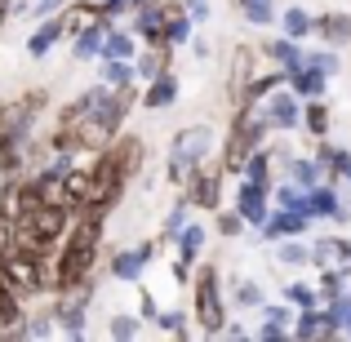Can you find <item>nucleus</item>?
<instances>
[{
    "mask_svg": "<svg viewBox=\"0 0 351 342\" xmlns=\"http://www.w3.org/2000/svg\"><path fill=\"white\" fill-rule=\"evenodd\" d=\"M191 316H196L200 334L218 338L227 325V298H223V276L214 262H200L191 271Z\"/></svg>",
    "mask_w": 351,
    "mask_h": 342,
    "instance_id": "f257e3e1",
    "label": "nucleus"
},
{
    "mask_svg": "<svg viewBox=\"0 0 351 342\" xmlns=\"http://www.w3.org/2000/svg\"><path fill=\"white\" fill-rule=\"evenodd\" d=\"M0 271H5V280L18 289V298H40V293H53V262L40 254H32V249L14 245L5 258H0Z\"/></svg>",
    "mask_w": 351,
    "mask_h": 342,
    "instance_id": "f03ea898",
    "label": "nucleus"
},
{
    "mask_svg": "<svg viewBox=\"0 0 351 342\" xmlns=\"http://www.w3.org/2000/svg\"><path fill=\"white\" fill-rule=\"evenodd\" d=\"M45 107H49L45 89H27L23 98L0 107V147H27V138H32L36 120L45 116Z\"/></svg>",
    "mask_w": 351,
    "mask_h": 342,
    "instance_id": "7ed1b4c3",
    "label": "nucleus"
},
{
    "mask_svg": "<svg viewBox=\"0 0 351 342\" xmlns=\"http://www.w3.org/2000/svg\"><path fill=\"white\" fill-rule=\"evenodd\" d=\"M209 147H214V129L209 125H187L173 134V147H169V160H165V173H169V182H187V173L196 169V164H205Z\"/></svg>",
    "mask_w": 351,
    "mask_h": 342,
    "instance_id": "20e7f679",
    "label": "nucleus"
},
{
    "mask_svg": "<svg viewBox=\"0 0 351 342\" xmlns=\"http://www.w3.org/2000/svg\"><path fill=\"white\" fill-rule=\"evenodd\" d=\"M98 164H103L107 173H116V178L129 187V182L143 173V164H147V143L138 134H116L112 143L98 151Z\"/></svg>",
    "mask_w": 351,
    "mask_h": 342,
    "instance_id": "39448f33",
    "label": "nucleus"
},
{
    "mask_svg": "<svg viewBox=\"0 0 351 342\" xmlns=\"http://www.w3.org/2000/svg\"><path fill=\"white\" fill-rule=\"evenodd\" d=\"M89 298H94V276L80 280V284H71V289H62L58 302H53V311H49L53 325H58L62 334L80 338V334H85V307H89Z\"/></svg>",
    "mask_w": 351,
    "mask_h": 342,
    "instance_id": "423d86ee",
    "label": "nucleus"
},
{
    "mask_svg": "<svg viewBox=\"0 0 351 342\" xmlns=\"http://www.w3.org/2000/svg\"><path fill=\"white\" fill-rule=\"evenodd\" d=\"M182 200L191 209H223V164H196L182 182Z\"/></svg>",
    "mask_w": 351,
    "mask_h": 342,
    "instance_id": "0eeeda50",
    "label": "nucleus"
},
{
    "mask_svg": "<svg viewBox=\"0 0 351 342\" xmlns=\"http://www.w3.org/2000/svg\"><path fill=\"white\" fill-rule=\"evenodd\" d=\"M263 116H267V125H271V134H289V129L302 125V98L293 94L289 85H280L263 98Z\"/></svg>",
    "mask_w": 351,
    "mask_h": 342,
    "instance_id": "6e6552de",
    "label": "nucleus"
},
{
    "mask_svg": "<svg viewBox=\"0 0 351 342\" xmlns=\"http://www.w3.org/2000/svg\"><path fill=\"white\" fill-rule=\"evenodd\" d=\"M236 214L245 218L249 227H263V223H267V214H271V187L240 178V187H236Z\"/></svg>",
    "mask_w": 351,
    "mask_h": 342,
    "instance_id": "1a4fd4ad",
    "label": "nucleus"
},
{
    "mask_svg": "<svg viewBox=\"0 0 351 342\" xmlns=\"http://www.w3.org/2000/svg\"><path fill=\"white\" fill-rule=\"evenodd\" d=\"M307 227H311V218L302 214V209H271V214H267V223L258 227L263 231V240L267 245H276V240H289V236H307Z\"/></svg>",
    "mask_w": 351,
    "mask_h": 342,
    "instance_id": "9d476101",
    "label": "nucleus"
},
{
    "mask_svg": "<svg viewBox=\"0 0 351 342\" xmlns=\"http://www.w3.org/2000/svg\"><path fill=\"white\" fill-rule=\"evenodd\" d=\"M58 23H62V36H80V32H94V27H107L112 18H107L103 0H76V5H67V14Z\"/></svg>",
    "mask_w": 351,
    "mask_h": 342,
    "instance_id": "9b49d317",
    "label": "nucleus"
},
{
    "mask_svg": "<svg viewBox=\"0 0 351 342\" xmlns=\"http://www.w3.org/2000/svg\"><path fill=\"white\" fill-rule=\"evenodd\" d=\"M258 49L254 45H236V53H232V80H227V98H232V107L245 103V89H249V80L258 76Z\"/></svg>",
    "mask_w": 351,
    "mask_h": 342,
    "instance_id": "f8f14e48",
    "label": "nucleus"
},
{
    "mask_svg": "<svg viewBox=\"0 0 351 342\" xmlns=\"http://www.w3.org/2000/svg\"><path fill=\"white\" fill-rule=\"evenodd\" d=\"M307 214L325 218V223H347V205H343V196H338V187L329 178L307 191Z\"/></svg>",
    "mask_w": 351,
    "mask_h": 342,
    "instance_id": "ddd939ff",
    "label": "nucleus"
},
{
    "mask_svg": "<svg viewBox=\"0 0 351 342\" xmlns=\"http://www.w3.org/2000/svg\"><path fill=\"white\" fill-rule=\"evenodd\" d=\"M152 258H156V240H143V245H134V249H120V254H112V280L134 284Z\"/></svg>",
    "mask_w": 351,
    "mask_h": 342,
    "instance_id": "4468645a",
    "label": "nucleus"
},
{
    "mask_svg": "<svg viewBox=\"0 0 351 342\" xmlns=\"http://www.w3.org/2000/svg\"><path fill=\"white\" fill-rule=\"evenodd\" d=\"M134 32L147 45H165V0H147L134 9Z\"/></svg>",
    "mask_w": 351,
    "mask_h": 342,
    "instance_id": "2eb2a0df",
    "label": "nucleus"
},
{
    "mask_svg": "<svg viewBox=\"0 0 351 342\" xmlns=\"http://www.w3.org/2000/svg\"><path fill=\"white\" fill-rule=\"evenodd\" d=\"M293 311H298V307H289V302H267V307H263V325H258V338H263V342H280V338H289V329H293Z\"/></svg>",
    "mask_w": 351,
    "mask_h": 342,
    "instance_id": "dca6fc26",
    "label": "nucleus"
},
{
    "mask_svg": "<svg viewBox=\"0 0 351 342\" xmlns=\"http://www.w3.org/2000/svg\"><path fill=\"white\" fill-rule=\"evenodd\" d=\"M316 160H320V169H325V178L329 182H351V151L347 147H334L329 138H316Z\"/></svg>",
    "mask_w": 351,
    "mask_h": 342,
    "instance_id": "f3484780",
    "label": "nucleus"
},
{
    "mask_svg": "<svg viewBox=\"0 0 351 342\" xmlns=\"http://www.w3.org/2000/svg\"><path fill=\"white\" fill-rule=\"evenodd\" d=\"M191 32H196V18L182 9V0H165V45H187Z\"/></svg>",
    "mask_w": 351,
    "mask_h": 342,
    "instance_id": "a211bd4d",
    "label": "nucleus"
},
{
    "mask_svg": "<svg viewBox=\"0 0 351 342\" xmlns=\"http://www.w3.org/2000/svg\"><path fill=\"white\" fill-rule=\"evenodd\" d=\"M285 85L293 89V94L307 103V98H325V89H329V76H320L316 67H307V62H298L293 71H285Z\"/></svg>",
    "mask_w": 351,
    "mask_h": 342,
    "instance_id": "6ab92c4d",
    "label": "nucleus"
},
{
    "mask_svg": "<svg viewBox=\"0 0 351 342\" xmlns=\"http://www.w3.org/2000/svg\"><path fill=\"white\" fill-rule=\"evenodd\" d=\"M169 58H173V45H147V53H134V80H156L169 71Z\"/></svg>",
    "mask_w": 351,
    "mask_h": 342,
    "instance_id": "aec40b11",
    "label": "nucleus"
},
{
    "mask_svg": "<svg viewBox=\"0 0 351 342\" xmlns=\"http://www.w3.org/2000/svg\"><path fill=\"white\" fill-rule=\"evenodd\" d=\"M316 36L325 45H334V49H343L351 45V14L343 9H329V14H316Z\"/></svg>",
    "mask_w": 351,
    "mask_h": 342,
    "instance_id": "412c9836",
    "label": "nucleus"
},
{
    "mask_svg": "<svg viewBox=\"0 0 351 342\" xmlns=\"http://www.w3.org/2000/svg\"><path fill=\"white\" fill-rule=\"evenodd\" d=\"M258 53H263L267 62H276L280 71H293L302 62V40H289V36H276V40H263L258 45Z\"/></svg>",
    "mask_w": 351,
    "mask_h": 342,
    "instance_id": "4be33fe9",
    "label": "nucleus"
},
{
    "mask_svg": "<svg viewBox=\"0 0 351 342\" xmlns=\"http://www.w3.org/2000/svg\"><path fill=\"white\" fill-rule=\"evenodd\" d=\"M173 103H178V76H173V71L147 80V89H143V107L147 112H165V107H173Z\"/></svg>",
    "mask_w": 351,
    "mask_h": 342,
    "instance_id": "5701e85b",
    "label": "nucleus"
},
{
    "mask_svg": "<svg viewBox=\"0 0 351 342\" xmlns=\"http://www.w3.org/2000/svg\"><path fill=\"white\" fill-rule=\"evenodd\" d=\"M23 320H27L23 298H18V289L5 280V271H0V338H5L14 325H23Z\"/></svg>",
    "mask_w": 351,
    "mask_h": 342,
    "instance_id": "b1692460",
    "label": "nucleus"
},
{
    "mask_svg": "<svg viewBox=\"0 0 351 342\" xmlns=\"http://www.w3.org/2000/svg\"><path fill=\"white\" fill-rule=\"evenodd\" d=\"M276 23H280V32L289 36V40H307V36H316V14H307L302 5H289Z\"/></svg>",
    "mask_w": 351,
    "mask_h": 342,
    "instance_id": "393cba45",
    "label": "nucleus"
},
{
    "mask_svg": "<svg viewBox=\"0 0 351 342\" xmlns=\"http://www.w3.org/2000/svg\"><path fill=\"white\" fill-rule=\"evenodd\" d=\"M302 125H307V134H311V138H329L334 112H329L325 98H307V103H302Z\"/></svg>",
    "mask_w": 351,
    "mask_h": 342,
    "instance_id": "a878e982",
    "label": "nucleus"
},
{
    "mask_svg": "<svg viewBox=\"0 0 351 342\" xmlns=\"http://www.w3.org/2000/svg\"><path fill=\"white\" fill-rule=\"evenodd\" d=\"M173 249H178V262L191 267L200 258V249H205V227H200V223H187L178 236H173Z\"/></svg>",
    "mask_w": 351,
    "mask_h": 342,
    "instance_id": "bb28decb",
    "label": "nucleus"
},
{
    "mask_svg": "<svg viewBox=\"0 0 351 342\" xmlns=\"http://www.w3.org/2000/svg\"><path fill=\"white\" fill-rule=\"evenodd\" d=\"M58 40H62V23H58V18H49V23H40L32 36H27V53H32V58H45Z\"/></svg>",
    "mask_w": 351,
    "mask_h": 342,
    "instance_id": "cd10ccee",
    "label": "nucleus"
},
{
    "mask_svg": "<svg viewBox=\"0 0 351 342\" xmlns=\"http://www.w3.org/2000/svg\"><path fill=\"white\" fill-rule=\"evenodd\" d=\"M289 182H298L302 191H311L316 182H325V169H320L316 156H311V160H307V156H293V160H289Z\"/></svg>",
    "mask_w": 351,
    "mask_h": 342,
    "instance_id": "c85d7f7f",
    "label": "nucleus"
},
{
    "mask_svg": "<svg viewBox=\"0 0 351 342\" xmlns=\"http://www.w3.org/2000/svg\"><path fill=\"white\" fill-rule=\"evenodd\" d=\"M134 53H138V45H134L129 32H116V27L103 32V53H98V58H129L134 62Z\"/></svg>",
    "mask_w": 351,
    "mask_h": 342,
    "instance_id": "c756f323",
    "label": "nucleus"
},
{
    "mask_svg": "<svg viewBox=\"0 0 351 342\" xmlns=\"http://www.w3.org/2000/svg\"><path fill=\"white\" fill-rule=\"evenodd\" d=\"M107 27H112V23H107ZM107 27H94V32L71 36V58H76V62L98 58V53H103V32H107Z\"/></svg>",
    "mask_w": 351,
    "mask_h": 342,
    "instance_id": "7c9ffc66",
    "label": "nucleus"
},
{
    "mask_svg": "<svg viewBox=\"0 0 351 342\" xmlns=\"http://www.w3.org/2000/svg\"><path fill=\"white\" fill-rule=\"evenodd\" d=\"M302 62L316 67L320 76H338V71H343V53H338L334 45H325V49H302Z\"/></svg>",
    "mask_w": 351,
    "mask_h": 342,
    "instance_id": "2f4dec72",
    "label": "nucleus"
},
{
    "mask_svg": "<svg viewBox=\"0 0 351 342\" xmlns=\"http://www.w3.org/2000/svg\"><path fill=\"white\" fill-rule=\"evenodd\" d=\"M98 80H103L107 89H120L134 80V62L129 58H103V67H98Z\"/></svg>",
    "mask_w": 351,
    "mask_h": 342,
    "instance_id": "473e14b6",
    "label": "nucleus"
},
{
    "mask_svg": "<svg viewBox=\"0 0 351 342\" xmlns=\"http://www.w3.org/2000/svg\"><path fill=\"white\" fill-rule=\"evenodd\" d=\"M240 178H249V182H263V187H271V151H267V147H258V151L245 160Z\"/></svg>",
    "mask_w": 351,
    "mask_h": 342,
    "instance_id": "72a5a7b5",
    "label": "nucleus"
},
{
    "mask_svg": "<svg viewBox=\"0 0 351 342\" xmlns=\"http://www.w3.org/2000/svg\"><path fill=\"white\" fill-rule=\"evenodd\" d=\"M236 9H240V14H245L254 27H271L276 18H280V14H276V0H236Z\"/></svg>",
    "mask_w": 351,
    "mask_h": 342,
    "instance_id": "f704fd0d",
    "label": "nucleus"
},
{
    "mask_svg": "<svg viewBox=\"0 0 351 342\" xmlns=\"http://www.w3.org/2000/svg\"><path fill=\"white\" fill-rule=\"evenodd\" d=\"M285 85V71L276 67V71H263V76H254L249 80V89H245V103H263L271 89H280Z\"/></svg>",
    "mask_w": 351,
    "mask_h": 342,
    "instance_id": "c9c22d12",
    "label": "nucleus"
},
{
    "mask_svg": "<svg viewBox=\"0 0 351 342\" xmlns=\"http://www.w3.org/2000/svg\"><path fill=\"white\" fill-rule=\"evenodd\" d=\"M276 258H280V262H289V267H307L311 262V245H298V236L276 240Z\"/></svg>",
    "mask_w": 351,
    "mask_h": 342,
    "instance_id": "e433bc0d",
    "label": "nucleus"
},
{
    "mask_svg": "<svg viewBox=\"0 0 351 342\" xmlns=\"http://www.w3.org/2000/svg\"><path fill=\"white\" fill-rule=\"evenodd\" d=\"M191 223V205H187V200H178V205H173L169 209V214H165V227H160V240H165V245H173V236H178V231L182 227H187Z\"/></svg>",
    "mask_w": 351,
    "mask_h": 342,
    "instance_id": "4c0bfd02",
    "label": "nucleus"
},
{
    "mask_svg": "<svg viewBox=\"0 0 351 342\" xmlns=\"http://www.w3.org/2000/svg\"><path fill=\"white\" fill-rule=\"evenodd\" d=\"M271 200H276V209H302V214H307V191H302L298 182H285V187H276ZM307 218H311V214H307Z\"/></svg>",
    "mask_w": 351,
    "mask_h": 342,
    "instance_id": "58836bf2",
    "label": "nucleus"
},
{
    "mask_svg": "<svg viewBox=\"0 0 351 342\" xmlns=\"http://www.w3.org/2000/svg\"><path fill=\"white\" fill-rule=\"evenodd\" d=\"M285 302H289V307H316V302H320V293H316V284L289 280V284H285Z\"/></svg>",
    "mask_w": 351,
    "mask_h": 342,
    "instance_id": "ea45409f",
    "label": "nucleus"
},
{
    "mask_svg": "<svg viewBox=\"0 0 351 342\" xmlns=\"http://www.w3.org/2000/svg\"><path fill=\"white\" fill-rule=\"evenodd\" d=\"M245 218L236 214V209H218V236H227V240H236V236H245Z\"/></svg>",
    "mask_w": 351,
    "mask_h": 342,
    "instance_id": "a19ab883",
    "label": "nucleus"
},
{
    "mask_svg": "<svg viewBox=\"0 0 351 342\" xmlns=\"http://www.w3.org/2000/svg\"><path fill=\"white\" fill-rule=\"evenodd\" d=\"M329 311H334V320H338V329H343V338H351V289L343 293V298H334V302H325Z\"/></svg>",
    "mask_w": 351,
    "mask_h": 342,
    "instance_id": "79ce46f5",
    "label": "nucleus"
},
{
    "mask_svg": "<svg viewBox=\"0 0 351 342\" xmlns=\"http://www.w3.org/2000/svg\"><path fill=\"white\" fill-rule=\"evenodd\" d=\"M156 325H160L165 334H178V338H187V316H182V311H160V316H156Z\"/></svg>",
    "mask_w": 351,
    "mask_h": 342,
    "instance_id": "37998d69",
    "label": "nucleus"
},
{
    "mask_svg": "<svg viewBox=\"0 0 351 342\" xmlns=\"http://www.w3.org/2000/svg\"><path fill=\"white\" fill-rule=\"evenodd\" d=\"M236 307H263V289L254 280H240L236 284Z\"/></svg>",
    "mask_w": 351,
    "mask_h": 342,
    "instance_id": "c03bdc74",
    "label": "nucleus"
},
{
    "mask_svg": "<svg viewBox=\"0 0 351 342\" xmlns=\"http://www.w3.org/2000/svg\"><path fill=\"white\" fill-rule=\"evenodd\" d=\"M329 262H334V245H329V236H320L311 245V267H329Z\"/></svg>",
    "mask_w": 351,
    "mask_h": 342,
    "instance_id": "a18cd8bd",
    "label": "nucleus"
},
{
    "mask_svg": "<svg viewBox=\"0 0 351 342\" xmlns=\"http://www.w3.org/2000/svg\"><path fill=\"white\" fill-rule=\"evenodd\" d=\"M112 338H138V320L116 316V320H112Z\"/></svg>",
    "mask_w": 351,
    "mask_h": 342,
    "instance_id": "49530a36",
    "label": "nucleus"
},
{
    "mask_svg": "<svg viewBox=\"0 0 351 342\" xmlns=\"http://www.w3.org/2000/svg\"><path fill=\"white\" fill-rule=\"evenodd\" d=\"M329 245H334V262L351 267V240L347 236H329Z\"/></svg>",
    "mask_w": 351,
    "mask_h": 342,
    "instance_id": "de8ad7c7",
    "label": "nucleus"
},
{
    "mask_svg": "<svg viewBox=\"0 0 351 342\" xmlns=\"http://www.w3.org/2000/svg\"><path fill=\"white\" fill-rule=\"evenodd\" d=\"M156 316H160V307H156L152 293H143V302H138V320H147V325H156Z\"/></svg>",
    "mask_w": 351,
    "mask_h": 342,
    "instance_id": "09e8293b",
    "label": "nucleus"
},
{
    "mask_svg": "<svg viewBox=\"0 0 351 342\" xmlns=\"http://www.w3.org/2000/svg\"><path fill=\"white\" fill-rule=\"evenodd\" d=\"M182 9H187L196 23H205V18H209V0H182Z\"/></svg>",
    "mask_w": 351,
    "mask_h": 342,
    "instance_id": "8fccbe9b",
    "label": "nucleus"
},
{
    "mask_svg": "<svg viewBox=\"0 0 351 342\" xmlns=\"http://www.w3.org/2000/svg\"><path fill=\"white\" fill-rule=\"evenodd\" d=\"M138 5H147V0H129V9H138Z\"/></svg>",
    "mask_w": 351,
    "mask_h": 342,
    "instance_id": "3c124183",
    "label": "nucleus"
},
{
    "mask_svg": "<svg viewBox=\"0 0 351 342\" xmlns=\"http://www.w3.org/2000/svg\"><path fill=\"white\" fill-rule=\"evenodd\" d=\"M347 223H351V205H347Z\"/></svg>",
    "mask_w": 351,
    "mask_h": 342,
    "instance_id": "603ef678",
    "label": "nucleus"
}]
</instances>
